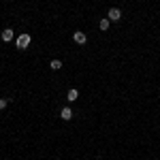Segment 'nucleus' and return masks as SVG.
<instances>
[{
	"mask_svg": "<svg viewBox=\"0 0 160 160\" xmlns=\"http://www.w3.org/2000/svg\"><path fill=\"white\" fill-rule=\"evenodd\" d=\"M30 41H32V38H30V34H19V37H17V41H15V45H17V49L19 51H26L28 49V45H30Z\"/></svg>",
	"mask_w": 160,
	"mask_h": 160,
	"instance_id": "obj_1",
	"label": "nucleus"
},
{
	"mask_svg": "<svg viewBox=\"0 0 160 160\" xmlns=\"http://www.w3.org/2000/svg\"><path fill=\"white\" fill-rule=\"evenodd\" d=\"M107 19H109V22H120V19H122V11H120L118 7H111L109 13H107Z\"/></svg>",
	"mask_w": 160,
	"mask_h": 160,
	"instance_id": "obj_2",
	"label": "nucleus"
},
{
	"mask_svg": "<svg viewBox=\"0 0 160 160\" xmlns=\"http://www.w3.org/2000/svg\"><path fill=\"white\" fill-rule=\"evenodd\" d=\"M73 109H71V107H62L60 109V120H64V122H71V120H73Z\"/></svg>",
	"mask_w": 160,
	"mask_h": 160,
	"instance_id": "obj_3",
	"label": "nucleus"
},
{
	"mask_svg": "<svg viewBox=\"0 0 160 160\" xmlns=\"http://www.w3.org/2000/svg\"><path fill=\"white\" fill-rule=\"evenodd\" d=\"M73 41L77 43V45H86V41H88L86 32H81V30H75V32H73Z\"/></svg>",
	"mask_w": 160,
	"mask_h": 160,
	"instance_id": "obj_4",
	"label": "nucleus"
},
{
	"mask_svg": "<svg viewBox=\"0 0 160 160\" xmlns=\"http://www.w3.org/2000/svg\"><path fill=\"white\" fill-rule=\"evenodd\" d=\"M0 38H2L4 43H11L13 38H15V32H13L11 28H7V30H2V32H0Z\"/></svg>",
	"mask_w": 160,
	"mask_h": 160,
	"instance_id": "obj_5",
	"label": "nucleus"
},
{
	"mask_svg": "<svg viewBox=\"0 0 160 160\" xmlns=\"http://www.w3.org/2000/svg\"><path fill=\"white\" fill-rule=\"evenodd\" d=\"M77 98H79V90H77V88H71V90L66 92V100H68V102H75Z\"/></svg>",
	"mask_w": 160,
	"mask_h": 160,
	"instance_id": "obj_6",
	"label": "nucleus"
},
{
	"mask_svg": "<svg viewBox=\"0 0 160 160\" xmlns=\"http://www.w3.org/2000/svg\"><path fill=\"white\" fill-rule=\"evenodd\" d=\"M109 24H111V22L105 17V19H100V22H98V28L102 30V32H107V30H109Z\"/></svg>",
	"mask_w": 160,
	"mask_h": 160,
	"instance_id": "obj_7",
	"label": "nucleus"
},
{
	"mask_svg": "<svg viewBox=\"0 0 160 160\" xmlns=\"http://www.w3.org/2000/svg\"><path fill=\"white\" fill-rule=\"evenodd\" d=\"M49 68H51V71H60V68H62V62L60 60H51L49 62Z\"/></svg>",
	"mask_w": 160,
	"mask_h": 160,
	"instance_id": "obj_8",
	"label": "nucleus"
},
{
	"mask_svg": "<svg viewBox=\"0 0 160 160\" xmlns=\"http://www.w3.org/2000/svg\"><path fill=\"white\" fill-rule=\"evenodd\" d=\"M9 102H11V98H0V109H7Z\"/></svg>",
	"mask_w": 160,
	"mask_h": 160,
	"instance_id": "obj_9",
	"label": "nucleus"
}]
</instances>
